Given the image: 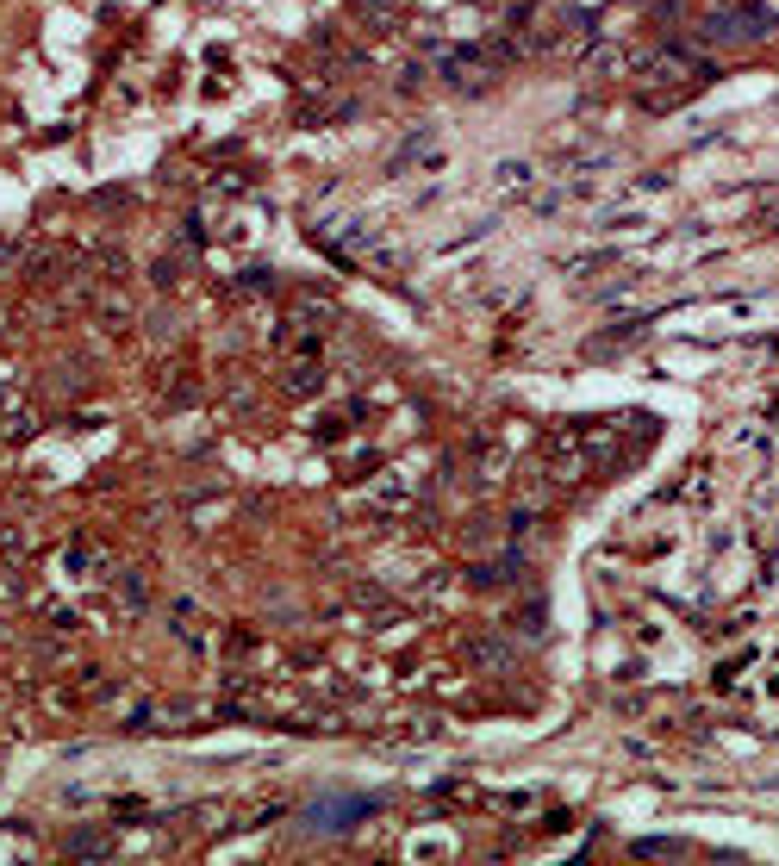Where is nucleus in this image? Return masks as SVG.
Listing matches in <instances>:
<instances>
[{
	"label": "nucleus",
	"instance_id": "obj_1",
	"mask_svg": "<svg viewBox=\"0 0 779 866\" xmlns=\"http://www.w3.org/2000/svg\"><path fill=\"white\" fill-rule=\"evenodd\" d=\"M774 19L767 13H723V19H711V38H761Z\"/></svg>",
	"mask_w": 779,
	"mask_h": 866
},
{
	"label": "nucleus",
	"instance_id": "obj_2",
	"mask_svg": "<svg viewBox=\"0 0 779 866\" xmlns=\"http://www.w3.org/2000/svg\"><path fill=\"white\" fill-rule=\"evenodd\" d=\"M368 810H375V804L362 798V804H337V810H312V823H331V829H350V823H356V817H368Z\"/></svg>",
	"mask_w": 779,
	"mask_h": 866
}]
</instances>
